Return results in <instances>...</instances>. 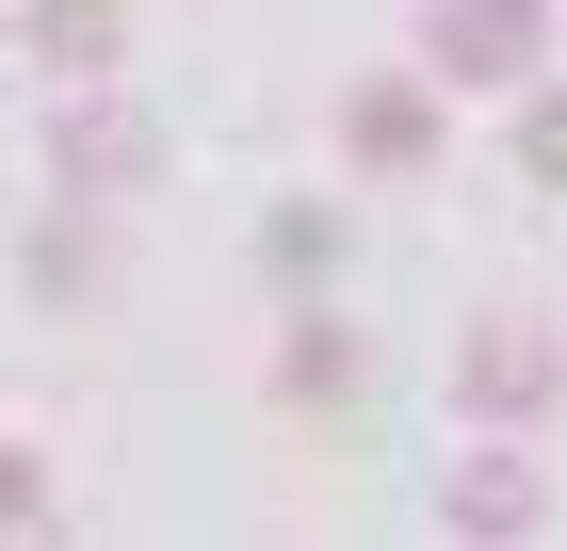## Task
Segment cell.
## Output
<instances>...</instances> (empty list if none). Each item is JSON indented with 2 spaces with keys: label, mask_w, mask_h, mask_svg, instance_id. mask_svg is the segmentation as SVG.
<instances>
[{
  "label": "cell",
  "mask_w": 567,
  "mask_h": 551,
  "mask_svg": "<svg viewBox=\"0 0 567 551\" xmlns=\"http://www.w3.org/2000/svg\"><path fill=\"white\" fill-rule=\"evenodd\" d=\"M341 146H357L373 178H422V163H437V82H357Z\"/></svg>",
  "instance_id": "obj_4"
},
{
  "label": "cell",
  "mask_w": 567,
  "mask_h": 551,
  "mask_svg": "<svg viewBox=\"0 0 567 551\" xmlns=\"http://www.w3.org/2000/svg\"><path fill=\"white\" fill-rule=\"evenodd\" d=\"M146 178V114L114 82H82V114H65V195H131Z\"/></svg>",
  "instance_id": "obj_5"
},
{
  "label": "cell",
  "mask_w": 567,
  "mask_h": 551,
  "mask_svg": "<svg viewBox=\"0 0 567 551\" xmlns=\"http://www.w3.org/2000/svg\"><path fill=\"white\" fill-rule=\"evenodd\" d=\"M33 49H49V82H65V98L114 82V0H33Z\"/></svg>",
  "instance_id": "obj_6"
},
{
  "label": "cell",
  "mask_w": 567,
  "mask_h": 551,
  "mask_svg": "<svg viewBox=\"0 0 567 551\" xmlns=\"http://www.w3.org/2000/svg\"><path fill=\"white\" fill-rule=\"evenodd\" d=\"M519 178H535V195H567V98H519Z\"/></svg>",
  "instance_id": "obj_8"
},
{
  "label": "cell",
  "mask_w": 567,
  "mask_h": 551,
  "mask_svg": "<svg viewBox=\"0 0 567 551\" xmlns=\"http://www.w3.org/2000/svg\"><path fill=\"white\" fill-rule=\"evenodd\" d=\"M437 82H471V98L551 82V0H437Z\"/></svg>",
  "instance_id": "obj_1"
},
{
  "label": "cell",
  "mask_w": 567,
  "mask_h": 551,
  "mask_svg": "<svg viewBox=\"0 0 567 551\" xmlns=\"http://www.w3.org/2000/svg\"><path fill=\"white\" fill-rule=\"evenodd\" d=\"M276 389H292V406H341V389H357V325H324V308H308V325L276 340Z\"/></svg>",
  "instance_id": "obj_7"
},
{
  "label": "cell",
  "mask_w": 567,
  "mask_h": 551,
  "mask_svg": "<svg viewBox=\"0 0 567 551\" xmlns=\"http://www.w3.org/2000/svg\"><path fill=\"white\" fill-rule=\"evenodd\" d=\"M0 535H49V470L17 455V438H0Z\"/></svg>",
  "instance_id": "obj_9"
},
{
  "label": "cell",
  "mask_w": 567,
  "mask_h": 551,
  "mask_svg": "<svg viewBox=\"0 0 567 551\" xmlns=\"http://www.w3.org/2000/svg\"><path fill=\"white\" fill-rule=\"evenodd\" d=\"M454 374H471L486 422H535V406L567 389V357H551V325H471V357H454Z\"/></svg>",
  "instance_id": "obj_2"
},
{
  "label": "cell",
  "mask_w": 567,
  "mask_h": 551,
  "mask_svg": "<svg viewBox=\"0 0 567 551\" xmlns=\"http://www.w3.org/2000/svg\"><path fill=\"white\" fill-rule=\"evenodd\" d=\"M437 519H454V535H535V519H551V487H535V455H503V438H486L471 470H437Z\"/></svg>",
  "instance_id": "obj_3"
}]
</instances>
